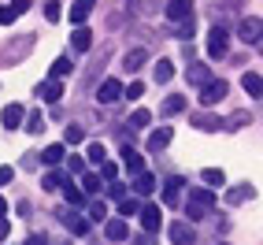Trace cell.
<instances>
[{
	"instance_id": "32",
	"label": "cell",
	"mask_w": 263,
	"mask_h": 245,
	"mask_svg": "<svg viewBox=\"0 0 263 245\" xmlns=\"http://www.w3.org/2000/svg\"><path fill=\"white\" fill-rule=\"evenodd\" d=\"M63 156H67V145H48V149L41 152V160H45V164H60Z\"/></svg>"
},
{
	"instance_id": "16",
	"label": "cell",
	"mask_w": 263,
	"mask_h": 245,
	"mask_svg": "<svg viewBox=\"0 0 263 245\" xmlns=\"http://www.w3.org/2000/svg\"><path fill=\"white\" fill-rule=\"evenodd\" d=\"M60 219H63L67 226H71V234H74V238H85V234H89V219L71 216V208H67V212H60Z\"/></svg>"
},
{
	"instance_id": "2",
	"label": "cell",
	"mask_w": 263,
	"mask_h": 245,
	"mask_svg": "<svg viewBox=\"0 0 263 245\" xmlns=\"http://www.w3.org/2000/svg\"><path fill=\"white\" fill-rule=\"evenodd\" d=\"M226 93H230V85H226L222 78H208L200 85V104H204V108H212V104H219Z\"/></svg>"
},
{
	"instance_id": "30",
	"label": "cell",
	"mask_w": 263,
	"mask_h": 245,
	"mask_svg": "<svg viewBox=\"0 0 263 245\" xmlns=\"http://www.w3.org/2000/svg\"><path fill=\"white\" fill-rule=\"evenodd\" d=\"M148 122H152V112H148V108H137V112L130 115V130H145Z\"/></svg>"
},
{
	"instance_id": "9",
	"label": "cell",
	"mask_w": 263,
	"mask_h": 245,
	"mask_svg": "<svg viewBox=\"0 0 263 245\" xmlns=\"http://www.w3.org/2000/svg\"><path fill=\"white\" fill-rule=\"evenodd\" d=\"M23 119H26V108H23V104H8V108L0 112V122H4V130H19V127H23Z\"/></svg>"
},
{
	"instance_id": "43",
	"label": "cell",
	"mask_w": 263,
	"mask_h": 245,
	"mask_svg": "<svg viewBox=\"0 0 263 245\" xmlns=\"http://www.w3.org/2000/svg\"><path fill=\"white\" fill-rule=\"evenodd\" d=\"M15 19H19V15L11 11V4H8V8H0V23H4V26H11Z\"/></svg>"
},
{
	"instance_id": "3",
	"label": "cell",
	"mask_w": 263,
	"mask_h": 245,
	"mask_svg": "<svg viewBox=\"0 0 263 245\" xmlns=\"http://www.w3.org/2000/svg\"><path fill=\"white\" fill-rule=\"evenodd\" d=\"M226 48H230V33H226V26H212V33H208V56L222 60Z\"/></svg>"
},
{
	"instance_id": "12",
	"label": "cell",
	"mask_w": 263,
	"mask_h": 245,
	"mask_svg": "<svg viewBox=\"0 0 263 245\" xmlns=\"http://www.w3.org/2000/svg\"><path fill=\"white\" fill-rule=\"evenodd\" d=\"M252 197H256V186H249V182H237V186L226 189V204H245Z\"/></svg>"
},
{
	"instance_id": "45",
	"label": "cell",
	"mask_w": 263,
	"mask_h": 245,
	"mask_svg": "<svg viewBox=\"0 0 263 245\" xmlns=\"http://www.w3.org/2000/svg\"><path fill=\"white\" fill-rule=\"evenodd\" d=\"M122 194H126V186H122V182H115V179H111V186H108V197H115V201H119Z\"/></svg>"
},
{
	"instance_id": "36",
	"label": "cell",
	"mask_w": 263,
	"mask_h": 245,
	"mask_svg": "<svg viewBox=\"0 0 263 245\" xmlns=\"http://www.w3.org/2000/svg\"><path fill=\"white\" fill-rule=\"evenodd\" d=\"M45 19L48 23H60L63 19V4H60V0H48V4H45Z\"/></svg>"
},
{
	"instance_id": "46",
	"label": "cell",
	"mask_w": 263,
	"mask_h": 245,
	"mask_svg": "<svg viewBox=\"0 0 263 245\" xmlns=\"http://www.w3.org/2000/svg\"><path fill=\"white\" fill-rule=\"evenodd\" d=\"M11 11L15 15H26L30 11V0H11Z\"/></svg>"
},
{
	"instance_id": "44",
	"label": "cell",
	"mask_w": 263,
	"mask_h": 245,
	"mask_svg": "<svg viewBox=\"0 0 263 245\" xmlns=\"http://www.w3.org/2000/svg\"><path fill=\"white\" fill-rule=\"evenodd\" d=\"M100 171H104V179H108V182H111V179H115V174H119V167H115L111 160H104V164H100Z\"/></svg>"
},
{
	"instance_id": "35",
	"label": "cell",
	"mask_w": 263,
	"mask_h": 245,
	"mask_svg": "<svg viewBox=\"0 0 263 245\" xmlns=\"http://www.w3.org/2000/svg\"><path fill=\"white\" fill-rule=\"evenodd\" d=\"M85 156H89V164H97V167L108 160V152H104V145H100V142H93L89 149H85Z\"/></svg>"
},
{
	"instance_id": "37",
	"label": "cell",
	"mask_w": 263,
	"mask_h": 245,
	"mask_svg": "<svg viewBox=\"0 0 263 245\" xmlns=\"http://www.w3.org/2000/svg\"><path fill=\"white\" fill-rule=\"evenodd\" d=\"M82 142H85V130H82V127H67L63 145H82Z\"/></svg>"
},
{
	"instance_id": "23",
	"label": "cell",
	"mask_w": 263,
	"mask_h": 245,
	"mask_svg": "<svg viewBox=\"0 0 263 245\" xmlns=\"http://www.w3.org/2000/svg\"><path fill=\"white\" fill-rule=\"evenodd\" d=\"M152 75H156V82H160V85H167V82L174 78V63H171V60H156V63H152Z\"/></svg>"
},
{
	"instance_id": "33",
	"label": "cell",
	"mask_w": 263,
	"mask_h": 245,
	"mask_svg": "<svg viewBox=\"0 0 263 245\" xmlns=\"http://www.w3.org/2000/svg\"><path fill=\"white\" fill-rule=\"evenodd\" d=\"M71 71H74V63H71V56H60L56 63H52V75H56V78H67Z\"/></svg>"
},
{
	"instance_id": "28",
	"label": "cell",
	"mask_w": 263,
	"mask_h": 245,
	"mask_svg": "<svg viewBox=\"0 0 263 245\" xmlns=\"http://www.w3.org/2000/svg\"><path fill=\"white\" fill-rule=\"evenodd\" d=\"M137 208H141V201H137V197H126V194H122L119 197V216H137Z\"/></svg>"
},
{
	"instance_id": "1",
	"label": "cell",
	"mask_w": 263,
	"mask_h": 245,
	"mask_svg": "<svg viewBox=\"0 0 263 245\" xmlns=\"http://www.w3.org/2000/svg\"><path fill=\"white\" fill-rule=\"evenodd\" d=\"M212 208H215V194H212V189H189V204H185L189 223L204 219L208 212H212Z\"/></svg>"
},
{
	"instance_id": "48",
	"label": "cell",
	"mask_w": 263,
	"mask_h": 245,
	"mask_svg": "<svg viewBox=\"0 0 263 245\" xmlns=\"http://www.w3.org/2000/svg\"><path fill=\"white\" fill-rule=\"evenodd\" d=\"M8 234H11V223H8V219H4V216H0V241H4V238H8Z\"/></svg>"
},
{
	"instance_id": "22",
	"label": "cell",
	"mask_w": 263,
	"mask_h": 245,
	"mask_svg": "<svg viewBox=\"0 0 263 245\" xmlns=\"http://www.w3.org/2000/svg\"><path fill=\"white\" fill-rule=\"evenodd\" d=\"M122 167H126L130 174H137V171H141V167H145V160H141V152H137V149H130V145H126V149H122Z\"/></svg>"
},
{
	"instance_id": "42",
	"label": "cell",
	"mask_w": 263,
	"mask_h": 245,
	"mask_svg": "<svg viewBox=\"0 0 263 245\" xmlns=\"http://www.w3.org/2000/svg\"><path fill=\"white\" fill-rule=\"evenodd\" d=\"M67 167H71V174H85V160H82V156H71Z\"/></svg>"
},
{
	"instance_id": "49",
	"label": "cell",
	"mask_w": 263,
	"mask_h": 245,
	"mask_svg": "<svg viewBox=\"0 0 263 245\" xmlns=\"http://www.w3.org/2000/svg\"><path fill=\"white\" fill-rule=\"evenodd\" d=\"M4 212H8V201H4V197H0V216H4Z\"/></svg>"
},
{
	"instance_id": "17",
	"label": "cell",
	"mask_w": 263,
	"mask_h": 245,
	"mask_svg": "<svg viewBox=\"0 0 263 245\" xmlns=\"http://www.w3.org/2000/svg\"><path fill=\"white\" fill-rule=\"evenodd\" d=\"M104 234H108L111 241H126V238H130V223H126V219H108Z\"/></svg>"
},
{
	"instance_id": "41",
	"label": "cell",
	"mask_w": 263,
	"mask_h": 245,
	"mask_svg": "<svg viewBox=\"0 0 263 245\" xmlns=\"http://www.w3.org/2000/svg\"><path fill=\"white\" fill-rule=\"evenodd\" d=\"M104 216H108V204H104V201H97V204L89 208V223H100Z\"/></svg>"
},
{
	"instance_id": "10",
	"label": "cell",
	"mask_w": 263,
	"mask_h": 245,
	"mask_svg": "<svg viewBox=\"0 0 263 245\" xmlns=\"http://www.w3.org/2000/svg\"><path fill=\"white\" fill-rule=\"evenodd\" d=\"M259 30H263V23L252 15V19H245V23H241V30H237V33H241V41H245V45L259 48Z\"/></svg>"
},
{
	"instance_id": "14",
	"label": "cell",
	"mask_w": 263,
	"mask_h": 245,
	"mask_svg": "<svg viewBox=\"0 0 263 245\" xmlns=\"http://www.w3.org/2000/svg\"><path fill=\"white\" fill-rule=\"evenodd\" d=\"M182 186H185L182 179H167V182H163V204H167V208H174V204L182 201Z\"/></svg>"
},
{
	"instance_id": "11",
	"label": "cell",
	"mask_w": 263,
	"mask_h": 245,
	"mask_svg": "<svg viewBox=\"0 0 263 245\" xmlns=\"http://www.w3.org/2000/svg\"><path fill=\"white\" fill-rule=\"evenodd\" d=\"M167 19L171 23H182V19H189V15H193V0H167Z\"/></svg>"
},
{
	"instance_id": "8",
	"label": "cell",
	"mask_w": 263,
	"mask_h": 245,
	"mask_svg": "<svg viewBox=\"0 0 263 245\" xmlns=\"http://www.w3.org/2000/svg\"><path fill=\"white\" fill-rule=\"evenodd\" d=\"M119 97H122V82H119V78H104L100 90H97V100H100V104H115Z\"/></svg>"
},
{
	"instance_id": "27",
	"label": "cell",
	"mask_w": 263,
	"mask_h": 245,
	"mask_svg": "<svg viewBox=\"0 0 263 245\" xmlns=\"http://www.w3.org/2000/svg\"><path fill=\"white\" fill-rule=\"evenodd\" d=\"M185 97H167L163 104H160V115H178V112H185Z\"/></svg>"
},
{
	"instance_id": "39",
	"label": "cell",
	"mask_w": 263,
	"mask_h": 245,
	"mask_svg": "<svg viewBox=\"0 0 263 245\" xmlns=\"http://www.w3.org/2000/svg\"><path fill=\"white\" fill-rule=\"evenodd\" d=\"M122 97H130V100H141V97H145V85H141V82H130L126 90H122Z\"/></svg>"
},
{
	"instance_id": "26",
	"label": "cell",
	"mask_w": 263,
	"mask_h": 245,
	"mask_svg": "<svg viewBox=\"0 0 263 245\" xmlns=\"http://www.w3.org/2000/svg\"><path fill=\"white\" fill-rule=\"evenodd\" d=\"M241 85H245V93H249V97H259V93H263V75H259V71H249Z\"/></svg>"
},
{
	"instance_id": "21",
	"label": "cell",
	"mask_w": 263,
	"mask_h": 245,
	"mask_svg": "<svg viewBox=\"0 0 263 245\" xmlns=\"http://www.w3.org/2000/svg\"><path fill=\"white\" fill-rule=\"evenodd\" d=\"M93 4H97V0H74V4H71V23L74 26L85 23V19H89V11H93Z\"/></svg>"
},
{
	"instance_id": "25",
	"label": "cell",
	"mask_w": 263,
	"mask_h": 245,
	"mask_svg": "<svg viewBox=\"0 0 263 245\" xmlns=\"http://www.w3.org/2000/svg\"><path fill=\"white\" fill-rule=\"evenodd\" d=\"M249 122H252V115H249V112L241 108V112H234L230 119H222V130H245V127H249Z\"/></svg>"
},
{
	"instance_id": "31",
	"label": "cell",
	"mask_w": 263,
	"mask_h": 245,
	"mask_svg": "<svg viewBox=\"0 0 263 245\" xmlns=\"http://www.w3.org/2000/svg\"><path fill=\"white\" fill-rule=\"evenodd\" d=\"M60 186H63V174H60V171H48L45 179H41V189H45V194H56Z\"/></svg>"
},
{
	"instance_id": "40",
	"label": "cell",
	"mask_w": 263,
	"mask_h": 245,
	"mask_svg": "<svg viewBox=\"0 0 263 245\" xmlns=\"http://www.w3.org/2000/svg\"><path fill=\"white\" fill-rule=\"evenodd\" d=\"M26 130H30V134H41V130H45V119H41V112H33V115L26 119Z\"/></svg>"
},
{
	"instance_id": "6",
	"label": "cell",
	"mask_w": 263,
	"mask_h": 245,
	"mask_svg": "<svg viewBox=\"0 0 263 245\" xmlns=\"http://www.w3.org/2000/svg\"><path fill=\"white\" fill-rule=\"evenodd\" d=\"M167 238L174 241V245H193V241H197V231H193V223H171L167 226Z\"/></svg>"
},
{
	"instance_id": "34",
	"label": "cell",
	"mask_w": 263,
	"mask_h": 245,
	"mask_svg": "<svg viewBox=\"0 0 263 245\" xmlns=\"http://www.w3.org/2000/svg\"><path fill=\"white\" fill-rule=\"evenodd\" d=\"M60 189H63V197H67V204H82V201H85V194H82L78 186H71V182H63Z\"/></svg>"
},
{
	"instance_id": "7",
	"label": "cell",
	"mask_w": 263,
	"mask_h": 245,
	"mask_svg": "<svg viewBox=\"0 0 263 245\" xmlns=\"http://www.w3.org/2000/svg\"><path fill=\"white\" fill-rule=\"evenodd\" d=\"M37 97L45 100V104H60V97H63V85H60V78L52 75V78H45L41 85H37Z\"/></svg>"
},
{
	"instance_id": "4",
	"label": "cell",
	"mask_w": 263,
	"mask_h": 245,
	"mask_svg": "<svg viewBox=\"0 0 263 245\" xmlns=\"http://www.w3.org/2000/svg\"><path fill=\"white\" fill-rule=\"evenodd\" d=\"M30 48H33V33H23V38L15 41V45H8L4 52H0V60H4V63H19Z\"/></svg>"
},
{
	"instance_id": "24",
	"label": "cell",
	"mask_w": 263,
	"mask_h": 245,
	"mask_svg": "<svg viewBox=\"0 0 263 245\" xmlns=\"http://www.w3.org/2000/svg\"><path fill=\"white\" fill-rule=\"evenodd\" d=\"M71 45H74V52H85V48L93 45V33H89V30H85V26L78 23V26H74V33H71Z\"/></svg>"
},
{
	"instance_id": "13",
	"label": "cell",
	"mask_w": 263,
	"mask_h": 245,
	"mask_svg": "<svg viewBox=\"0 0 263 245\" xmlns=\"http://www.w3.org/2000/svg\"><path fill=\"white\" fill-rule=\"evenodd\" d=\"M171 137H174V130H171V127L152 130V134H148V152H163V149L171 145Z\"/></svg>"
},
{
	"instance_id": "20",
	"label": "cell",
	"mask_w": 263,
	"mask_h": 245,
	"mask_svg": "<svg viewBox=\"0 0 263 245\" xmlns=\"http://www.w3.org/2000/svg\"><path fill=\"white\" fill-rule=\"evenodd\" d=\"M145 60H148V52H145V48H130L126 56H122V67H126V71L134 75V71H141V63H145Z\"/></svg>"
},
{
	"instance_id": "15",
	"label": "cell",
	"mask_w": 263,
	"mask_h": 245,
	"mask_svg": "<svg viewBox=\"0 0 263 245\" xmlns=\"http://www.w3.org/2000/svg\"><path fill=\"white\" fill-rule=\"evenodd\" d=\"M185 78H189V85H204L208 78H212V67H208V63H189Z\"/></svg>"
},
{
	"instance_id": "18",
	"label": "cell",
	"mask_w": 263,
	"mask_h": 245,
	"mask_svg": "<svg viewBox=\"0 0 263 245\" xmlns=\"http://www.w3.org/2000/svg\"><path fill=\"white\" fill-rule=\"evenodd\" d=\"M193 127L204 130V134H212V130H219V127H222V119H219V115H212V112H200V115H193Z\"/></svg>"
},
{
	"instance_id": "29",
	"label": "cell",
	"mask_w": 263,
	"mask_h": 245,
	"mask_svg": "<svg viewBox=\"0 0 263 245\" xmlns=\"http://www.w3.org/2000/svg\"><path fill=\"white\" fill-rule=\"evenodd\" d=\"M200 179H204L208 186H215V189H219V186H226V174H222L219 167H204V171H200Z\"/></svg>"
},
{
	"instance_id": "38",
	"label": "cell",
	"mask_w": 263,
	"mask_h": 245,
	"mask_svg": "<svg viewBox=\"0 0 263 245\" xmlns=\"http://www.w3.org/2000/svg\"><path fill=\"white\" fill-rule=\"evenodd\" d=\"M82 194H100V174H85L82 179Z\"/></svg>"
},
{
	"instance_id": "5",
	"label": "cell",
	"mask_w": 263,
	"mask_h": 245,
	"mask_svg": "<svg viewBox=\"0 0 263 245\" xmlns=\"http://www.w3.org/2000/svg\"><path fill=\"white\" fill-rule=\"evenodd\" d=\"M137 219H141V231L145 234H156V231H160V223H163V216H160V208H156V204L137 208Z\"/></svg>"
},
{
	"instance_id": "19",
	"label": "cell",
	"mask_w": 263,
	"mask_h": 245,
	"mask_svg": "<svg viewBox=\"0 0 263 245\" xmlns=\"http://www.w3.org/2000/svg\"><path fill=\"white\" fill-rule=\"evenodd\" d=\"M152 189H156V179L141 167V171H137V179H134V194H137V197H148Z\"/></svg>"
},
{
	"instance_id": "47",
	"label": "cell",
	"mask_w": 263,
	"mask_h": 245,
	"mask_svg": "<svg viewBox=\"0 0 263 245\" xmlns=\"http://www.w3.org/2000/svg\"><path fill=\"white\" fill-rule=\"evenodd\" d=\"M15 179V167H0V186H8Z\"/></svg>"
}]
</instances>
